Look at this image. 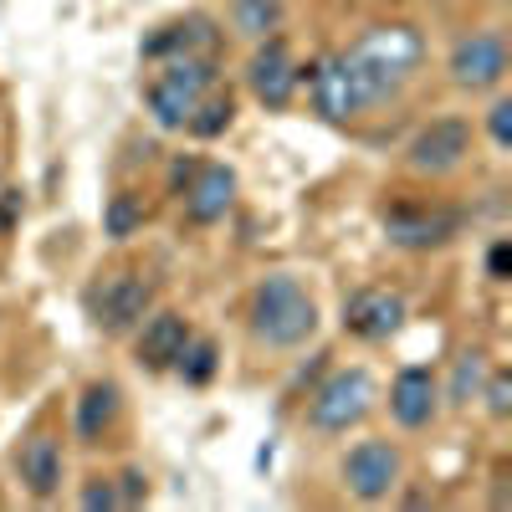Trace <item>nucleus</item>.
Segmentation results:
<instances>
[{"mask_svg":"<svg viewBox=\"0 0 512 512\" xmlns=\"http://www.w3.org/2000/svg\"><path fill=\"white\" fill-rule=\"evenodd\" d=\"M379 405V384L369 369H333L318 390L308 395V431L318 436H349L354 425L369 420V410Z\"/></svg>","mask_w":512,"mask_h":512,"instance_id":"3","label":"nucleus"},{"mask_svg":"<svg viewBox=\"0 0 512 512\" xmlns=\"http://www.w3.org/2000/svg\"><path fill=\"white\" fill-rule=\"evenodd\" d=\"M487 354H461L456 359V369H451V384H446V405H456V410H466V405H472L477 400V390H482V379H487Z\"/></svg>","mask_w":512,"mask_h":512,"instance_id":"23","label":"nucleus"},{"mask_svg":"<svg viewBox=\"0 0 512 512\" xmlns=\"http://www.w3.org/2000/svg\"><path fill=\"white\" fill-rule=\"evenodd\" d=\"M195 93H185L180 82H169V77H149V88H144V108H149V118L159 123V128H185L190 123V113H195Z\"/></svg>","mask_w":512,"mask_h":512,"instance_id":"18","label":"nucleus"},{"mask_svg":"<svg viewBox=\"0 0 512 512\" xmlns=\"http://www.w3.org/2000/svg\"><path fill=\"white\" fill-rule=\"evenodd\" d=\"M221 47H226V31L210 21L205 11H190L185 21H169V26H159L149 41H144V57L149 62H164V57H221Z\"/></svg>","mask_w":512,"mask_h":512,"instance_id":"12","label":"nucleus"},{"mask_svg":"<svg viewBox=\"0 0 512 512\" xmlns=\"http://www.w3.org/2000/svg\"><path fill=\"white\" fill-rule=\"evenodd\" d=\"M0 185H6V180H0Z\"/></svg>","mask_w":512,"mask_h":512,"instance_id":"31","label":"nucleus"},{"mask_svg":"<svg viewBox=\"0 0 512 512\" xmlns=\"http://www.w3.org/2000/svg\"><path fill=\"white\" fill-rule=\"evenodd\" d=\"M410 318V303L400 287H359L344 297V333L359 338V344H384V338H395Z\"/></svg>","mask_w":512,"mask_h":512,"instance_id":"6","label":"nucleus"},{"mask_svg":"<svg viewBox=\"0 0 512 512\" xmlns=\"http://www.w3.org/2000/svg\"><path fill=\"white\" fill-rule=\"evenodd\" d=\"M21 221V190L0 185V236H11V226Z\"/></svg>","mask_w":512,"mask_h":512,"instance_id":"29","label":"nucleus"},{"mask_svg":"<svg viewBox=\"0 0 512 512\" xmlns=\"http://www.w3.org/2000/svg\"><path fill=\"white\" fill-rule=\"evenodd\" d=\"M477 400H487V415H492V420H507V415H512V374H507V369H487Z\"/></svg>","mask_w":512,"mask_h":512,"instance_id":"24","label":"nucleus"},{"mask_svg":"<svg viewBox=\"0 0 512 512\" xmlns=\"http://www.w3.org/2000/svg\"><path fill=\"white\" fill-rule=\"evenodd\" d=\"M195 328L180 318V313H144V323H139V338H134V359H139V369H149V374H164V369H175V359H180V349H185V338H190Z\"/></svg>","mask_w":512,"mask_h":512,"instance_id":"16","label":"nucleus"},{"mask_svg":"<svg viewBox=\"0 0 512 512\" xmlns=\"http://www.w3.org/2000/svg\"><path fill=\"white\" fill-rule=\"evenodd\" d=\"M461 236V210L446 205H390L384 210V241L400 251H436Z\"/></svg>","mask_w":512,"mask_h":512,"instance_id":"7","label":"nucleus"},{"mask_svg":"<svg viewBox=\"0 0 512 512\" xmlns=\"http://www.w3.org/2000/svg\"><path fill=\"white\" fill-rule=\"evenodd\" d=\"M251 338L267 349H303L308 338L318 333V303L313 292L297 282L292 272H272L256 282L251 308H246Z\"/></svg>","mask_w":512,"mask_h":512,"instance_id":"2","label":"nucleus"},{"mask_svg":"<svg viewBox=\"0 0 512 512\" xmlns=\"http://www.w3.org/2000/svg\"><path fill=\"white\" fill-rule=\"evenodd\" d=\"M82 507H88V512H113L118 507V487L108 482V477H93L88 487H82V497H77Z\"/></svg>","mask_w":512,"mask_h":512,"instance_id":"26","label":"nucleus"},{"mask_svg":"<svg viewBox=\"0 0 512 512\" xmlns=\"http://www.w3.org/2000/svg\"><path fill=\"white\" fill-rule=\"evenodd\" d=\"M446 72L466 93H492L497 82L507 77V41H502V31H466L451 47Z\"/></svg>","mask_w":512,"mask_h":512,"instance_id":"9","label":"nucleus"},{"mask_svg":"<svg viewBox=\"0 0 512 512\" xmlns=\"http://www.w3.org/2000/svg\"><path fill=\"white\" fill-rule=\"evenodd\" d=\"M487 134H492L497 149H512V103H507V98H497V103L487 108Z\"/></svg>","mask_w":512,"mask_h":512,"instance_id":"25","label":"nucleus"},{"mask_svg":"<svg viewBox=\"0 0 512 512\" xmlns=\"http://www.w3.org/2000/svg\"><path fill=\"white\" fill-rule=\"evenodd\" d=\"M349 67V82H354V98L359 108H384V103H395L420 62H425V36L405 21H390V26H369L349 52H338Z\"/></svg>","mask_w":512,"mask_h":512,"instance_id":"1","label":"nucleus"},{"mask_svg":"<svg viewBox=\"0 0 512 512\" xmlns=\"http://www.w3.org/2000/svg\"><path fill=\"white\" fill-rule=\"evenodd\" d=\"M195 169H200V159L180 154V159H175V169H169V195H185V185L195 180Z\"/></svg>","mask_w":512,"mask_h":512,"instance_id":"30","label":"nucleus"},{"mask_svg":"<svg viewBox=\"0 0 512 512\" xmlns=\"http://www.w3.org/2000/svg\"><path fill=\"white\" fill-rule=\"evenodd\" d=\"M487 277H492V282H507V277H512V241H507V236H497V241L487 246Z\"/></svg>","mask_w":512,"mask_h":512,"instance_id":"28","label":"nucleus"},{"mask_svg":"<svg viewBox=\"0 0 512 512\" xmlns=\"http://www.w3.org/2000/svg\"><path fill=\"white\" fill-rule=\"evenodd\" d=\"M118 415H123V390L113 379H98V384H88V390L77 395V405H72V436L82 441V446H98L113 425H118Z\"/></svg>","mask_w":512,"mask_h":512,"instance_id":"17","label":"nucleus"},{"mask_svg":"<svg viewBox=\"0 0 512 512\" xmlns=\"http://www.w3.org/2000/svg\"><path fill=\"white\" fill-rule=\"evenodd\" d=\"M82 308H88L93 328L98 333H134L144 323V313L154 308V282L144 272H108L103 282L88 287V297H82Z\"/></svg>","mask_w":512,"mask_h":512,"instance_id":"4","label":"nucleus"},{"mask_svg":"<svg viewBox=\"0 0 512 512\" xmlns=\"http://www.w3.org/2000/svg\"><path fill=\"white\" fill-rule=\"evenodd\" d=\"M231 123H236V98L221 93V88H210V93L195 103V113H190L185 128H190V139H205V144H210V139H221Z\"/></svg>","mask_w":512,"mask_h":512,"instance_id":"21","label":"nucleus"},{"mask_svg":"<svg viewBox=\"0 0 512 512\" xmlns=\"http://www.w3.org/2000/svg\"><path fill=\"white\" fill-rule=\"evenodd\" d=\"M185 221L190 226H216L231 216V205H236V169L231 164H205L195 169V180L185 185Z\"/></svg>","mask_w":512,"mask_h":512,"instance_id":"14","label":"nucleus"},{"mask_svg":"<svg viewBox=\"0 0 512 512\" xmlns=\"http://www.w3.org/2000/svg\"><path fill=\"white\" fill-rule=\"evenodd\" d=\"M139 231H144V200L134 190L108 195V205H103V236L108 241H128V236H139Z\"/></svg>","mask_w":512,"mask_h":512,"instance_id":"22","label":"nucleus"},{"mask_svg":"<svg viewBox=\"0 0 512 512\" xmlns=\"http://www.w3.org/2000/svg\"><path fill=\"white\" fill-rule=\"evenodd\" d=\"M303 82H308V93H313V108H318L328 123H349V118L364 113L359 98H354L349 67H344V57H338V52H328V57H318V62H308V67H297V88H303Z\"/></svg>","mask_w":512,"mask_h":512,"instance_id":"11","label":"nucleus"},{"mask_svg":"<svg viewBox=\"0 0 512 512\" xmlns=\"http://www.w3.org/2000/svg\"><path fill=\"white\" fill-rule=\"evenodd\" d=\"M466 154H472V123L466 118H436L410 139L405 164L415 169V175L441 180V175H456V169L466 164Z\"/></svg>","mask_w":512,"mask_h":512,"instance_id":"8","label":"nucleus"},{"mask_svg":"<svg viewBox=\"0 0 512 512\" xmlns=\"http://www.w3.org/2000/svg\"><path fill=\"white\" fill-rule=\"evenodd\" d=\"M344 487H349V497H359V502H384L395 487H400V477H405V456H400V446L395 441H359V446H349V456H344Z\"/></svg>","mask_w":512,"mask_h":512,"instance_id":"5","label":"nucleus"},{"mask_svg":"<svg viewBox=\"0 0 512 512\" xmlns=\"http://www.w3.org/2000/svg\"><path fill=\"white\" fill-rule=\"evenodd\" d=\"M175 374L190 384V390H205V384L221 374V344H216L210 333H190L185 349H180V359H175Z\"/></svg>","mask_w":512,"mask_h":512,"instance_id":"19","label":"nucleus"},{"mask_svg":"<svg viewBox=\"0 0 512 512\" xmlns=\"http://www.w3.org/2000/svg\"><path fill=\"white\" fill-rule=\"evenodd\" d=\"M113 487H118V507H139V502L149 497V477L139 472V466H128V472H123Z\"/></svg>","mask_w":512,"mask_h":512,"instance_id":"27","label":"nucleus"},{"mask_svg":"<svg viewBox=\"0 0 512 512\" xmlns=\"http://www.w3.org/2000/svg\"><path fill=\"white\" fill-rule=\"evenodd\" d=\"M441 410V384L425 364H405L390 384V420L400 431H425Z\"/></svg>","mask_w":512,"mask_h":512,"instance_id":"13","label":"nucleus"},{"mask_svg":"<svg viewBox=\"0 0 512 512\" xmlns=\"http://www.w3.org/2000/svg\"><path fill=\"white\" fill-rule=\"evenodd\" d=\"M246 88L256 93V103L272 108V113H287L292 108V93H297V62H292V47L287 36H267L256 41V52L246 62Z\"/></svg>","mask_w":512,"mask_h":512,"instance_id":"10","label":"nucleus"},{"mask_svg":"<svg viewBox=\"0 0 512 512\" xmlns=\"http://www.w3.org/2000/svg\"><path fill=\"white\" fill-rule=\"evenodd\" d=\"M16 477L31 502H52L62 492V441L52 431H31L16 446Z\"/></svg>","mask_w":512,"mask_h":512,"instance_id":"15","label":"nucleus"},{"mask_svg":"<svg viewBox=\"0 0 512 512\" xmlns=\"http://www.w3.org/2000/svg\"><path fill=\"white\" fill-rule=\"evenodd\" d=\"M282 16H287L282 0H231V31L246 36V41L277 36L282 31Z\"/></svg>","mask_w":512,"mask_h":512,"instance_id":"20","label":"nucleus"}]
</instances>
